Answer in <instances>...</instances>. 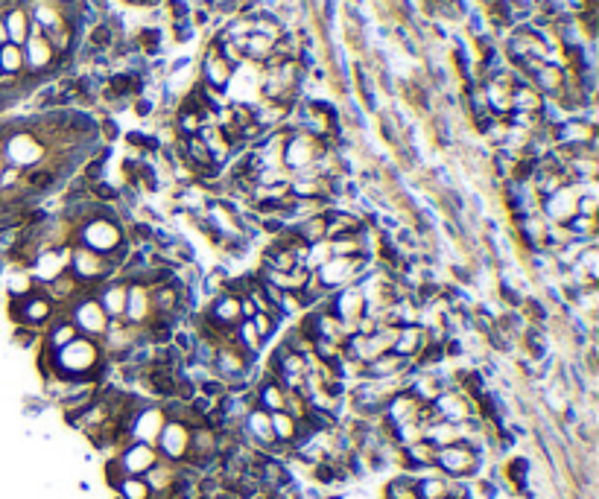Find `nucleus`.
I'll return each instance as SVG.
<instances>
[{
	"mask_svg": "<svg viewBox=\"0 0 599 499\" xmlns=\"http://www.w3.org/2000/svg\"><path fill=\"white\" fill-rule=\"evenodd\" d=\"M50 360H53V377L91 382V386L103 380V371L108 362L97 341L85 336H76L59 350H50Z\"/></svg>",
	"mask_w": 599,
	"mask_h": 499,
	"instance_id": "f257e3e1",
	"label": "nucleus"
},
{
	"mask_svg": "<svg viewBox=\"0 0 599 499\" xmlns=\"http://www.w3.org/2000/svg\"><path fill=\"white\" fill-rule=\"evenodd\" d=\"M74 242L70 246H85L91 251H99V254H111L114 248L126 242V231L123 225L117 222V217H94L88 222H82L76 231H74Z\"/></svg>",
	"mask_w": 599,
	"mask_h": 499,
	"instance_id": "f03ea898",
	"label": "nucleus"
},
{
	"mask_svg": "<svg viewBox=\"0 0 599 499\" xmlns=\"http://www.w3.org/2000/svg\"><path fill=\"white\" fill-rule=\"evenodd\" d=\"M368 266H372V254H356V257H331L325 266H319L316 272H313V278H316V283H322V287L327 292H339L351 287V283H356L366 272Z\"/></svg>",
	"mask_w": 599,
	"mask_h": 499,
	"instance_id": "7ed1b4c3",
	"label": "nucleus"
},
{
	"mask_svg": "<svg viewBox=\"0 0 599 499\" xmlns=\"http://www.w3.org/2000/svg\"><path fill=\"white\" fill-rule=\"evenodd\" d=\"M70 275H74L82 287L97 292L99 283L117 275V269H114V263L106 257V254L91 251L85 246H70Z\"/></svg>",
	"mask_w": 599,
	"mask_h": 499,
	"instance_id": "20e7f679",
	"label": "nucleus"
},
{
	"mask_svg": "<svg viewBox=\"0 0 599 499\" xmlns=\"http://www.w3.org/2000/svg\"><path fill=\"white\" fill-rule=\"evenodd\" d=\"M327 149L325 137H316L310 132H295L287 135V144H284V169L290 173H304V169H313V164L319 161V155Z\"/></svg>",
	"mask_w": 599,
	"mask_h": 499,
	"instance_id": "39448f33",
	"label": "nucleus"
},
{
	"mask_svg": "<svg viewBox=\"0 0 599 499\" xmlns=\"http://www.w3.org/2000/svg\"><path fill=\"white\" fill-rule=\"evenodd\" d=\"M482 464V453L468 447L465 441H456L450 447H441L436 453V467L438 473H445L448 479H468L477 476V470Z\"/></svg>",
	"mask_w": 599,
	"mask_h": 499,
	"instance_id": "423d86ee",
	"label": "nucleus"
},
{
	"mask_svg": "<svg viewBox=\"0 0 599 499\" xmlns=\"http://www.w3.org/2000/svg\"><path fill=\"white\" fill-rule=\"evenodd\" d=\"M65 316L70 319V324L76 327V333L85 336V339H103L106 330H108V316L99 307V301L94 295H82L76 304H70L65 310Z\"/></svg>",
	"mask_w": 599,
	"mask_h": 499,
	"instance_id": "0eeeda50",
	"label": "nucleus"
},
{
	"mask_svg": "<svg viewBox=\"0 0 599 499\" xmlns=\"http://www.w3.org/2000/svg\"><path fill=\"white\" fill-rule=\"evenodd\" d=\"M9 316L15 319V324H18V327H41V324L53 321V316H56V304H53L50 298H47L44 292H41V289H35V292L24 295V298H12Z\"/></svg>",
	"mask_w": 599,
	"mask_h": 499,
	"instance_id": "6e6552de",
	"label": "nucleus"
},
{
	"mask_svg": "<svg viewBox=\"0 0 599 499\" xmlns=\"http://www.w3.org/2000/svg\"><path fill=\"white\" fill-rule=\"evenodd\" d=\"M254 360L258 356H249L237 345H220L211 371H213V377H220L228 386V382H237V380H249V368L254 365Z\"/></svg>",
	"mask_w": 599,
	"mask_h": 499,
	"instance_id": "1a4fd4ad",
	"label": "nucleus"
},
{
	"mask_svg": "<svg viewBox=\"0 0 599 499\" xmlns=\"http://www.w3.org/2000/svg\"><path fill=\"white\" fill-rule=\"evenodd\" d=\"M188 447H190V426L184 423V421L167 418L158 441H155V450H158V455H161V459H167V462H173V464H181L184 455H188Z\"/></svg>",
	"mask_w": 599,
	"mask_h": 499,
	"instance_id": "9d476101",
	"label": "nucleus"
},
{
	"mask_svg": "<svg viewBox=\"0 0 599 499\" xmlns=\"http://www.w3.org/2000/svg\"><path fill=\"white\" fill-rule=\"evenodd\" d=\"M164 423H167L164 406L144 403V406L135 412V418H132V423H129V438L138 441V444H152V447H155V441H158V435H161V430H164Z\"/></svg>",
	"mask_w": 599,
	"mask_h": 499,
	"instance_id": "9b49d317",
	"label": "nucleus"
},
{
	"mask_svg": "<svg viewBox=\"0 0 599 499\" xmlns=\"http://www.w3.org/2000/svg\"><path fill=\"white\" fill-rule=\"evenodd\" d=\"M576 202H579V193H576L573 184H567V187H561V190H555V193L541 198V202H538V213L550 225H567L570 219L576 217Z\"/></svg>",
	"mask_w": 599,
	"mask_h": 499,
	"instance_id": "f8f14e48",
	"label": "nucleus"
},
{
	"mask_svg": "<svg viewBox=\"0 0 599 499\" xmlns=\"http://www.w3.org/2000/svg\"><path fill=\"white\" fill-rule=\"evenodd\" d=\"M327 310H331L342 324L354 327L366 316V295L360 289V283H351V287L334 292L331 298H327Z\"/></svg>",
	"mask_w": 599,
	"mask_h": 499,
	"instance_id": "ddd939ff",
	"label": "nucleus"
},
{
	"mask_svg": "<svg viewBox=\"0 0 599 499\" xmlns=\"http://www.w3.org/2000/svg\"><path fill=\"white\" fill-rule=\"evenodd\" d=\"M67 269H70V246H59V248L38 251L30 266V275L35 278V287H44V283L65 275Z\"/></svg>",
	"mask_w": 599,
	"mask_h": 499,
	"instance_id": "4468645a",
	"label": "nucleus"
},
{
	"mask_svg": "<svg viewBox=\"0 0 599 499\" xmlns=\"http://www.w3.org/2000/svg\"><path fill=\"white\" fill-rule=\"evenodd\" d=\"M117 464L123 467V473L126 476H144L149 467H155V462L161 459L158 455V450H155L152 444H138V441H129L117 455Z\"/></svg>",
	"mask_w": 599,
	"mask_h": 499,
	"instance_id": "2eb2a0df",
	"label": "nucleus"
},
{
	"mask_svg": "<svg viewBox=\"0 0 599 499\" xmlns=\"http://www.w3.org/2000/svg\"><path fill=\"white\" fill-rule=\"evenodd\" d=\"M94 298L99 301V307H103V312L108 316V321L123 319V312H126V298H129V283L114 275V278H108V280L99 283L97 292H94Z\"/></svg>",
	"mask_w": 599,
	"mask_h": 499,
	"instance_id": "dca6fc26",
	"label": "nucleus"
},
{
	"mask_svg": "<svg viewBox=\"0 0 599 499\" xmlns=\"http://www.w3.org/2000/svg\"><path fill=\"white\" fill-rule=\"evenodd\" d=\"M433 406H436V412H438V418H441V421H450V423H459V421H465V418H470V415H477L474 400H468V397H465L459 389H456V386H448V389L433 400Z\"/></svg>",
	"mask_w": 599,
	"mask_h": 499,
	"instance_id": "f3484780",
	"label": "nucleus"
},
{
	"mask_svg": "<svg viewBox=\"0 0 599 499\" xmlns=\"http://www.w3.org/2000/svg\"><path fill=\"white\" fill-rule=\"evenodd\" d=\"M152 295L147 283H129V298H126V312L123 321H129L135 327H147L152 321Z\"/></svg>",
	"mask_w": 599,
	"mask_h": 499,
	"instance_id": "a211bd4d",
	"label": "nucleus"
},
{
	"mask_svg": "<svg viewBox=\"0 0 599 499\" xmlns=\"http://www.w3.org/2000/svg\"><path fill=\"white\" fill-rule=\"evenodd\" d=\"M21 50H24V62L30 65L33 70H47L56 62V50H53L50 41L41 35L38 26H33V33H30V38L24 41Z\"/></svg>",
	"mask_w": 599,
	"mask_h": 499,
	"instance_id": "6ab92c4d",
	"label": "nucleus"
},
{
	"mask_svg": "<svg viewBox=\"0 0 599 499\" xmlns=\"http://www.w3.org/2000/svg\"><path fill=\"white\" fill-rule=\"evenodd\" d=\"M208 316L217 321L220 327H237L240 321H243V310H240V298L231 295V292H220L211 298L208 304Z\"/></svg>",
	"mask_w": 599,
	"mask_h": 499,
	"instance_id": "aec40b11",
	"label": "nucleus"
},
{
	"mask_svg": "<svg viewBox=\"0 0 599 499\" xmlns=\"http://www.w3.org/2000/svg\"><path fill=\"white\" fill-rule=\"evenodd\" d=\"M231 74H234V67L222 59L220 44H211V50H208V56H205V62H202L205 85H208V88H217V91H220V88H225V85L231 82Z\"/></svg>",
	"mask_w": 599,
	"mask_h": 499,
	"instance_id": "412c9836",
	"label": "nucleus"
},
{
	"mask_svg": "<svg viewBox=\"0 0 599 499\" xmlns=\"http://www.w3.org/2000/svg\"><path fill=\"white\" fill-rule=\"evenodd\" d=\"M427 330L421 324H404L401 327V333H397V339H395V348H392V353H397V356H404V360H416L418 356V350L427 345Z\"/></svg>",
	"mask_w": 599,
	"mask_h": 499,
	"instance_id": "4be33fe9",
	"label": "nucleus"
},
{
	"mask_svg": "<svg viewBox=\"0 0 599 499\" xmlns=\"http://www.w3.org/2000/svg\"><path fill=\"white\" fill-rule=\"evenodd\" d=\"M448 386H450V380H445L441 374H436V371H424V374H416V377L409 380L407 389L416 394L421 403H433Z\"/></svg>",
	"mask_w": 599,
	"mask_h": 499,
	"instance_id": "5701e85b",
	"label": "nucleus"
},
{
	"mask_svg": "<svg viewBox=\"0 0 599 499\" xmlns=\"http://www.w3.org/2000/svg\"><path fill=\"white\" fill-rule=\"evenodd\" d=\"M325 219H327V239L356 234V231H363L366 228V222L360 217H354V213H348V210H336V208H327Z\"/></svg>",
	"mask_w": 599,
	"mask_h": 499,
	"instance_id": "b1692460",
	"label": "nucleus"
},
{
	"mask_svg": "<svg viewBox=\"0 0 599 499\" xmlns=\"http://www.w3.org/2000/svg\"><path fill=\"white\" fill-rule=\"evenodd\" d=\"M290 228H293V234L304 242V246H313V242H319V239H327V219H325V210L310 213V217L293 222Z\"/></svg>",
	"mask_w": 599,
	"mask_h": 499,
	"instance_id": "393cba45",
	"label": "nucleus"
},
{
	"mask_svg": "<svg viewBox=\"0 0 599 499\" xmlns=\"http://www.w3.org/2000/svg\"><path fill=\"white\" fill-rule=\"evenodd\" d=\"M254 397H258V406L263 412H281L284 406H287V389L272 377L261 380V386L254 389Z\"/></svg>",
	"mask_w": 599,
	"mask_h": 499,
	"instance_id": "a878e982",
	"label": "nucleus"
},
{
	"mask_svg": "<svg viewBox=\"0 0 599 499\" xmlns=\"http://www.w3.org/2000/svg\"><path fill=\"white\" fill-rule=\"evenodd\" d=\"M38 155H41V146H38V140H33V137H26V135H21V137H12L9 140V158H12V167H33L35 161H38Z\"/></svg>",
	"mask_w": 599,
	"mask_h": 499,
	"instance_id": "bb28decb",
	"label": "nucleus"
},
{
	"mask_svg": "<svg viewBox=\"0 0 599 499\" xmlns=\"http://www.w3.org/2000/svg\"><path fill=\"white\" fill-rule=\"evenodd\" d=\"M511 108L515 111H526V114H541L544 111V99H541L538 88L526 82H518L515 88H511Z\"/></svg>",
	"mask_w": 599,
	"mask_h": 499,
	"instance_id": "cd10ccee",
	"label": "nucleus"
},
{
	"mask_svg": "<svg viewBox=\"0 0 599 499\" xmlns=\"http://www.w3.org/2000/svg\"><path fill=\"white\" fill-rule=\"evenodd\" d=\"M424 441H430L436 450L441 447H450L459 441V423H450V421H433L430 426H424Z\"/></svg>",
	"mask_w": 599,
	"mask_h": 499,
	"instance_id": "c85d7f7f",
	"label": "nucleus"
},
{
	"mask_svg": "<svg viewBox=\"0 0 599 499\" xmlns=\"http://www.w3.org/2000/svg\"><path fill=\"white\" fill-rule=\"evenodd\" d=\"M532 79H535L538 88L547 91L550 96H561L564 94V70L561 67H552L547 62H541L538 70L532 74Z\"/></svg>",
	"mask_w": 599,
	"mask_h": 499,
	"instance_id": "c756f323",
	"label": "nucleus"
},
{
	"mask_svg": "<svg viewBox=\"0 0 599 499\" xmlns=\"http://www.w3.org/2000/svg\"><path fill=\"white\" fill-rule=\"evenodd\" d=\"M269 421H272V435L278 444H287L293 447L295 438H298V421L290 415V412H269Z\"/></svg>",
	"mask_w": 599,
	"mask_h": 499,
	"instance_id": "7c9ffc66",
	"label": "nucleus"
},
{
	"mask_svg": "<svg viewBox=\"0 0 599 499\" xmlns=\"http://www.w3.org/2000/svg\"><path fill=\"white\" fill-rule=\"evenodd\" d=\"M3 26H6L9 41L12 44H18V47H24V41L30 38V33H33V24H30V18H26L24 9H9L6 18H3Z\"/></svg>",
	"mask_w": 599,
	"mask_h": 499,
	"instance_id": "2f4dec72",
	"label": "nucleus"
},
{
	"mask_svg": "<svg viewBox=\"0 0 599 499\" xmlns=\"http://www.w3.org/2000/svg\"><path fill=\"white\" fill-rule=\"evenodd\" d=\"M79 333H76V327L70 324V319L67 316H62V319H56L53 321V327H47V336H44V345L47 350H59V348H65L67 341H74Z\"/></svg>",
	"mask_w": 599,
	"mask_h": 499,
	"instance_id": "473e14b6",
	"label": "nucleus"
},
{
	"mask_svg": "<svg viewBox=\"0 0 599 499\" xmlns=\"http://www.w3.org/2000/svg\"><path fill=\"white\" fill-rule=\"evenodd\" d=\"M234 345L240 348V350H246L249 356H258L261 350H263V345L266 341L261 339V333L254 330V324H252V319H243L237 327H234Z\"/></svg>",
	"mask_w": 599,
	"mask_h": 499,
	"instance_id": "72a5a7b5",
	"label": "nucleus"
},
{
	"mask_svg": "<svg viewBox=\"0 0 599 499\" xmlns=\"http://www.w3.org/2000/svg\"><path fill=\"white\" fill-rule=\"evenodd\" d=\"M243 44V53H246V59H254V62H269L272 59V50H275V41L272 38H266V35H261V33H252L249 38H243L240 41Z\"/></svg>",
	"mask_w": 599,
	"mask_h": 499,
	"instance_id": "f704fd0d",
	"label": "nucleus"
},
{
	"mask_svg": "<svg viewBox=\"0 0 599 499\" xmlns=\"http://www.w3.org/2000/svg\"><path fill=\"white\" fill-rule=\"evenodd\" d=\"M503 470H506V482L511 484V491L515 493L530 491V462L526 459H511Z\"/></svg>",
	"mask_w": 599,
	"mask_h": 499,
	"instance_id": "c9c22d12",
	"label": "nucleus"
},
{
	"mask_svg": "<svg viewBox=\"0 0 599 499\" xmlns=\"http://www.w3.org/2000/svg\"><path fill=\"white\" fill-rule=\"evenodd\" d=\"M24 50L18 47V44H3L0 47V74H6V76H18L21 70H24Z\"/></svg>",
	"mask_w": 599,
	"mask_h": 499,
	"instance_id": "e433bc0d",
	"label": "nucleus"
},
{
	"mask_svg": "<svg viewBox=\"0 0 599 499\" xmlns=\"http://www.w3.org/2000/svg\"><path fill=\"white\" fill-rule=\"evenodd\" d=\"M6 287H9V295L12 298H24V295H30V292H35L38 287H35V278L30 275V269H15V272H9V280H6Z\"/></svg>",
	"mask_w": 599,
	"mask_h": 499,
	"instance_id": "4c0bfd02",
	"label": "nucleus"
},
{
	"mask_svg": "<svg viewBox=\"0 0 599 499\" xmlns=\"http://www.w3.org/2000/svg\"><path fill=\"white\" fill-rule=\"evenodd\" d=\"M114 491H117V499H149L152 496L144 476H126Z\"/></svg>",
	"mask_w": 599,
	"mask_h": 499,
	"instance_id": "58836bf2",
	"label": "nucleus"
},
{
	"mask_svg": "<svg viewBox=\"0 0 599 499\" xmlns=\"http://www.w3.org/2000/svg\"><path fill=\"white\" fill-rule=\"evenodd\" d=\"M331 257H334V251H331V239H319V242H313V246H307V251H304V269H310V272H316V269H319V266H325Z\"/></svg>",
	"mask_w": 599,
	"mask_h": 499,
	"instance_id": "ea45409f",
	"label": "nucleus"
},
{
	"mask_svg": "<svg viewBox=\"0 0 599 499\" xmlns=\"http://www.w3.org/2000/svg\"><path fill=\"white\" fill-rule=\"evenodd\" d=\"M252 324H254V330L261 333V339H263V341H269V339H272V336L278 333L281 319L269 316V312H254V316H252Z\"/></svg>",
	"mask_w": 599,
	"mask_h": 499,
	"instance_id": "a19ab883",
	"label": "nucleus"
},
{
	"mask_svg": "<svg viewBox=\"0 0 599 499\" xmlns=\"http://www.w3.org/2000/svg\"><path fill=\"white\" fill-rule=\"evenodd\" d=\"M225 283H228V272H225L222 266H217V269H211V272L202 278V289L213 298V295L225 292Z\"/></svg>",
	"mask_w": 599,
	"mask_h": 499,
	"instance_id": "79ce46f5",
	"label": "nucleus"
},
{
	"mask_svg": "<svg viewBox=\"0 0 599 499\" xmlns=\"http://www.w3.org/2000/svg\"><path fill=\"white\" fill-rule=\"evenodd\" d=\"M523 310H526V321L530 324H544L547 321V307L538 301V298H523Z\"/></svg>",
	"mask_w": 599,
	"mask_h": 499,
	"instance_id": "37998d69",
	"label": "nucleus"
},
{
	"mask_svg": "<svg viewBox=\"0 0 599 499\" xmlns=\"http://www.w3.org/2000/svg\"><path fill=\"white\" fill-rule=\"evenodd\" d=\"M111 41H114V33H111L108 24H97L91 30V47L94 50H108Z\"/></svg>",
	"mask_w": 599,
	"mask_h": 499,
	"instance_id": "c03bdc74",
	"label": "nucleus"
},
{
	"mask_svg": "<svg viewBox=\"0 0 599 499\" xmlns=\"http://www.w3.org/2000/svg\"><path fill=\"white\" fill-rule=\"evenodd\" d=\"M53 181H56L53 169H33V173H26V184H30L33 190H47Z\"/></svg>",
	"mask_w": 599,
	"mask_h": 499,
	"instance_id": "a18cd8bd",
	"label": "nucleus"
},
{
	"mask_svg": "<svg viewBox=\"0 0 599 499\" xmlns=\"http://www.w3.org/2000/svg\"><path fill=\"white\" fill-rule=\"evenodd\" d=\"M470 493H477L479 499H497L500 496V484H497L494 479H477V484H474V491Z\"/></svg>",
	"mask_w": 599,
	"mask_h": 499,
	"instance_id": "49530a36",
	"label": "nucleus"
},
{
	"mask_svg": "<svg viewBox=\"0 0 599 499\" xmlns=\"http://www.w3.org/2000/svg\"><path fill=\"white\" fill-rule=\"evenodd\" d=\"M448 499H474L470 484L462 479H448Z\"/></svg>",
	"mask_w": 599,
	"mask_h": 499,
	"instance_id": "de8ad7c7",
	"label": "nucleus"
},
{
	"mask_svg": "<svg viewBox=\"0 0 599 499\" xmlns=\"http://www.w3.org/2000/svg\"><path fill=\"white\" fill-rule=\"evenodd\" d=\"M126 479V473H123V467L117 464V459H111L108 464H106V482L111 484V488H117V484Z\"/></svg>",
	"mask_w": 599,
	"mask_h": 499,
	"instance_id": "09e8293b",
	"label": "nucleus"
},
{
	"mask_svg": "<svg viewBox=\"0 0 599 499\" xmlns=\"http://www.w3.org/2000/svg\"><path fill=\"white\" fill-rule=\"evenodd\" d=\"M158 41H161V35H158V30H144V33H140V47H144L147 53H152V50H158Z\"/></svg>",
	"mask_w": 599,
	"mask_h": 499,
	"instance_id": "8fccbe9b",
	"label": "nucleus"
},
{
	"mask_svg": "<svg viewBox=\"0 0 599 499\" xmlns=\"http://www.w3.org/2000/svg\"><path fill=\"white\" fill-rule=\"evenodd\" d=\"M103 132H106V137L111 140V137H117V126H114V123L108 120V123H103Z\"/></svg>",
	"mask_w": 599,
	"mask_h": 499,
	"instance_id": "3c124183",
	"label": "nucleus"
}]
</instances>
